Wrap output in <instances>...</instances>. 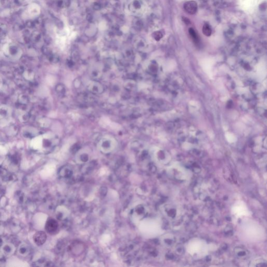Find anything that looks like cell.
Wrapping results in <instances>:
<instances>
[{"instance_id":"8992f818","label":"cell","mask_w":267,"mask_h":267,"mask_svg":"<svg viewBox=\"0 0 267 267\" xmlns=\"http://www.w3.org/2000/svg\"><path fill=\"white\" fill-rule=\"evenodd\" d=\"M34 240L36 245L38 246L42 245L47 240V235L43 231L38 232L34 236Z\"/></svg>"},{"instance_id":"7c38bea8","label":"cell","mask_w":267,"mask_h":267,"mask_svg":"<svg viewBox=\"0 0 267 267\" xmlns=\"http://www.w3.org/2000/svg\"><path fill=\"white\" fill-rule=\"evenodd\" d=\"M189 34H190V35H191L192 37L195 38V39H197V35H196L195 31H194V30L193 29V28H190L189 30Z\"/></svg>"},{"instance_id":"5b68a950","label":"cell","mask_w":267,"mask_h":267,"mask_svg":"<svg viewBox=\"0 0 267 267\" xmlns=\"http://www.w3.org/2000/svg\"><path fill=\"white\" fill-rule=\"evenodd\" d=\"M59 226L58 223L53 219H49L48 220L45 224V230L49 233H54L57 231Z\"/></svg>"},{"instance_id":"3957f363","label":"cell","mask_w":267,"mask_h":267,"mask_svg":"<svg viewBox=\"0 0 267 267\" xmlns=\"http://www.w3.org/2000/svg\"><path fill=\"white\" fill-rule=\"evenodd\" d=\"M232 212L236 218H241L244 216H248L250 211L245 203L242 201L236 203L232 208Z\"/></svg>"},{"instance_id":"9c48e42d","label":"cell","mask_w":267,"mask_h":267,"mask_svg":"<svg viewBox=\"0 0 267 267\" xmlns=\"http://www.w3.org/2000/svg\"><path fill=\"white\" fill-rule=\"evenodd\" d=\"M19 252L22 255H27L29 252V248L26 244H22L21 245L19 248Z\"/></svg>"},{"instance_id":"7a4b0ae2","label":"cell","mask_w":267,"mask_h":267,"mask_svg":"<svg viewBox=\"0 0 267 267\" xmlns=\"http://www.w3.org/2000/svg\"><path fill=\"white\" fill-rule=\"evenodd\" d=\"M117 145L116 140L110 136L103 137L98 144L99 150L104 153L111 152L116 148Z\"/></svg>"},{"instance_id":"52a82bcc","label":"cell","mask_w":267,"mask_h":267,"mask_svg":"<svg viewBox=\"0 0 267 267\" xmlns=\"http://www.w3.org/2000/svg\"><path fill=\"white\" fill-rule=\"evenodd\" d=\"M73 174V172L72 168L68 166H64L59 171L60 176L63 178H70Z\"/></svg>"},{"instance_id":"30bf717a","label":"cell","mask_w":267,"mask_h":267,"mask_svg":"<svg viewBox=\"0 0 267 267\" xmlns=\"http://www.w3.org/2000/svg\"><path fill=\"white\" fill-rule=\"evenodd\" d=\"M203 35L207 37H209L211 35L212 30L210 26L208 24H205L203 26Z\"/></svg>"},{"instance_id":"6da1fadb","label":"cell","mask_w":267,"mask_h":267,"mask_svg":"<svg viewBox=\"0 0 267 267\" xmlns=\"http://www.w3.org/2000/svg\"><path fill=\"white\" fill-rule=\"evenodd\" d=\"M186 250L188 254L193 256L202 257L208 254V245L203 239L195 238L188 242Z\"/></svg>"},{"instance_id":"ba28073f","label":"cell","mask_w":267,"mask_h":267,"mask_svg":"<svg viewBox=\"0 0 267 267\" xmlns=\"http://www.w3.org/2000/svg\"><path fill=\"white\" fill-rule=\"evenodd\" d=\"M76 159L77 162L78 163H86L89 159V155L88 154L86 153V152L82 151V152H79L77 154Z\"/></svg>"},{"instance_id":"8fae6325","label":"cell","mask_w":267,"mask_h":267,"mask_svg":"<svg viewBox=\"0 0 267 267\" xmlns=\"http://www.w3.org/2000/svg\"><path fill=\"white\" fill-rule=\"evenodd\" d=\"M11 246H10L8 244L5 245L4 247V252H5L6 254L8 255V254H10L11 253H12V248L11 247Z\"/></svg>"},{"instance_id":"277c9868","label":"cell","mask_w":267,"mask_h":267,"mask_svg":"<svg viewBox=\"0 0 267 267\" xmlns=\"http://www.w3.org/2000/svg\"><path fill=\"white\" fill-rule=\"evenodd\" d=\"M184 8L186 12L191 15H194L197 11L198 5L195 1H191L186 2L184 5Z\"/></svg>"}]
</instances>
